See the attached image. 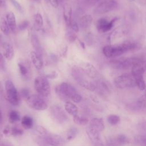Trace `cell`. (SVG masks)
Masks as SVG:
<instances>
[{"mask_svg": "<svg viewBox=\"0 0 146 146\" xmlns=\"http://www.w3.org/2000/svg\"><path fill=\"white\" fill-rule=\"evenodd\" d=\"M46 142L51 146H64L66 140L60 135L54 133H47L44 137Z\"/></svg>", "mask_w": 146, "mask_h": 146, "instance_id": "8fae6325", "label": "cell"}, {"mask_svg": "<svg viewBox=\"0 0 146 146\" xmlns=\"http://www.w3.org/2000/svg\"><path fill=\"white\" fill-rule=\"evenodd\" d=\"M117 5V2L114 0H105L95 7L94 13L98 14H104L114 10Z\"/></svg>", "mask_w": 146, "mask_h": 146, "instance_id": "ba28073f", "label": "cell"}, {"mask_svg": "<svg viewBox=\"0 0 146 146\" xmlns=\"http://www.w3.org/2000/svg\"><path fill=\"white\" fill-rule=\"evenodd\" d=\"M137 62L133 58H119L111 61V66L116 69L119 70H124L129 68L130 66H133Z\"/></svg>", "mask_w": 146, "mask_h": 146, "instance_id": "52a82bcc", "label": "cell"}, {"mask_svg": "<svg viewBox=\"0 0 146 146\" xmlns=\"http://www.w3.org/2000/svg\"><path fill=\"white\" fill-rule=\"evenodd\" d=\"M30 58L34 66L37 70H40L43 67V60L40 55L35 51H31Z\"/></svg>", "mask_w": 146, "mask_h": 146, "instance_id": "ac0fdd59", "label": "cell"}, {"mask_svg": "<svg viewBox=\"0 0 146 146\" xmlns=\"http://www.w3.org/2000/svg\"><path fill=\"white\" fill-rule=\"evenodd\" d=\"M113 83L117 88L121 89L131 88L136 86L133 76L127 74H124L117 76L115 78Z\"/></svg>", "mask_w": 146, "mask_h": 146, "instance_id": "5b68a950", "label": "cell"}, {"mask_svg": "<svg viewBox=\"0 0 146 146\" xmlns=\"http://www.w3.org/2000/svg\"><path fill=\"white\" fill-rule=\"evenodd\" d=\"M120 117L118 115L112 114L108 116L107 117V121L108 123L112 125H116L120 122Z\"/></svg>", "mask_w": 146, "mask_h": 146, "instance_id": "f1b7e54d", "label": "cell"}, {"mask_svg": "<svg viewBox=\"0 0 146 146\" xmlns=\"http://www.w3.org/2000/svg\"><path fill=\"white\" fill-rule=\"evenodd\" d=\"M11 3L13 5V6L15 7V8L19 12L22 13L23 12V9L22 6L20 5V4L16 1V0H10Z\"/></svg>", "mask_w": 146, "mask_h": 146, "instance_id": "74e56055", "label": "cell"}, {"mask_svg": "<svg viewBox=\"0 0 146 146\" xmlns=\"http://www.w3.org/2000/svg\"><path fill=\"white\" fill-rule=\"evenodd\" d=\"M34 88L37 92L42 96H48L51 92V87L46 77L38 76L34 82Z\"/></svg>", "mask_w": 146, "mask_h": 146, "instance_id": "3957f363", "label": "cell"}, {"mask_svg": "<svg viewBox=\"0 0 146 146\" xmlns=\"http://www.w3.org/2000/svg\"><path fill=\"white\" fill-rule=\"evenodd\" d=\"M117 141L120 144H125L128 143V138L124 135H119L117 138Z\"/></svg>", "mask_w": 146, "mask_h": 146, "instance_id": "e575fe53", "label": "cell"}, {"mask_svg": "<svg viewBox=\"0 0 146 146\" xmlns=\"http://www.w3.org/2000/svg\"><path fill=\"white\" fill-rule=\"evenodd\" d=\"M34 20L36 25L39 28L43 26V21L42 15L40 13H36L34 16Z\"/></svg>", "mask_w": 146, "mask_h": 146, "instance_id": "4dcf8cb0", "label": "cell"}, {"mask_svg": "<svg viewBox=\"0 0 146 146\" xmlns=\"http://www.w3.org/2000/svg\"><path fill=\"white\" fill-rule=\"evenodd\" d=\"M104 55L107 58L117 57L125 51L123 44L119 46H106L103 49Z\"/></svg>", "mask_w": 146, "mask_h": 146, "instance_id": "9c48e42d", "label": "cell"}, {"mask_svg": "<svg viewBox=\"0 0 146 146\" xmlns=\"http://www.w3.org/2000/svg\"><path fill=\"white\" fill-rule=\"evenodd\" d=\"M57 76H58L57 73L55 71H53V72H51L50 74H47L46 76V78H49V79H54L56 77H57Z\"/></svg>", "mask_w": 146, "mask_h": 146, "instance_id": "60d3db41", "label": "cell"}, {"mask_svg": "<svg viewBox=\"0 0 146 146\" xmlns=\"http://www.w3.org/2000/svg\"><path fill=\"white\" fill-rule=\"evenodd\" d=\"M20 96L26 100L30 96V91L27 88H23L20 92Z\"/></svg>", "mask_w": 146, "mask_h": 146, "instance_id": "8d00e7d4", "label": "cell"}, {"mask_svg": "<svg viewBox=\"0 0 146 146\" xmlns=\"http://www.w3.org/2000/svg\"><path fill=\"white\" fill-rule=\"evenodd\" d=\"M114 19L108 22L107 19L104 18L99 19L96 23V27L98 31L100 32H107L111 29L113 26Z\"/></svg>", "mask_w": 146, "mask_h": 146, "instance_id": "4fadbf2b", "label": "cell"}, {"mask_svg": "<svg viewBox=\"0 0 146 146\" xmlns=\"http://www.w3.org/2000/svg\"><path fill=\"white\" fill-rule=\"evenodd\" d=\"M71 28V29L72 30V31L75 33H77L79 31V26L78 25V23L75 22V21H71V24H70V26Z\"/></svg>", "mask_w": 146, "mask_h": 146, "instance_id": "f35d334b", "label": "cell"}, {"mask_svg": "<svg viewBox=\"0 0 146 146\" xmlns=\"http://www.w3.org/2000/svg\"><path fill=\"white\" fill-rule=\"evenodd\" d=\"M6 6V1L5 0H0V6L4 7Z\"/></svg>", "mask_w": 146, "mask_h": 146, "instance_id": "ee69618b", "label": "cell"}, {"mask_svg": "<svg viewBox=\"0 0 146 146\" xmlns=\"http://www.w3.org/2000/svg\"><path fill=\"white\" fill-rule=\"evenodd\" d=\"M87 134L90 140L96 146L100 145V132L93 129L91 127H88L86 130Z\"/></svg>", "mask_w": 146, "mask_h": 146, "instance_id": "5bb4252c", "label": "cell"}, {"mask_svg": "<svg viewBox=\"0 0 146 146\" xmlns=\"http://www.w3.org/2000/svg\"><path fill=\"white\" fill-rule=\"evenodd\" d=\"M92 22V17L90 15H85L79 19V25L82 29H86L91 26Z\"/></svg>", "mask_w": 146, "mask_h": 146, "instance_id": "44dd1931", "label": "cell"}, {"mask_svg": "<svg viewBox=\"0 0 146 146\" xmlns=\"http://www.w3.org/2000/svg\"><path fill=\"white\" fill-rule=\"evenodd\" d=\"M77 81L80 86H81L82 87H83L89 91H94L95 90V86L92 83H91L87 80L79 79Z\"/></svg>", "mask_w": 146, "mask_h": 146, "instance_id": "603a6c76", "label": "cell"}, {"mask_svg": "<svg viewBox=\"0 0 146 146\" xmlns=\"http://www.w3.org/2000/svg\"><path fill=\"white\" fill-rule=\"evenodd\" d=\"M74 117L73 120L74 122L79 125H86L88 123V119L84 116H79L78 115H76Z\"/></svg>", "mask_w": 146, "mask_h": 146, "instance_id": "d4e9b609", "label": "cell"}, {"mask_svg": "<svg viewBox=\"0 0 146 146\" xmlns=\"http://www.w3.org/2000/svg\"><path fill=\"white\" fill-rule=\"evenodd\" d=\"M89 126L99 132L103 131L105 128L103 119L102 118L99 117L93 118L90 121Z\"/></svg>", "mask_w": 146, "mask_h": 146, "instance_id": "2e32d148", "label": "cell"}, {"mask_svg": "<svg viewBox=\"0 0 146 146\" xmlns=\"http://www.w3.org/2000/svg\"><path fill=\"white\" fill-rule=\"evenodd\" d=\"M31 42L33 47H34V48H35L36 52L40 50L41 49L40 43L38 37L35 34L32 35L31 37Z\"/></svg>", "mask_w": 146, "mask_h": 146, "instance_id": "4316f807", "label": "cell"}, {"mask_svg": "<svg viewBox=\"0 0 146 146\" xmlns=\"http://www.w3.org/2000/svg\"><path fill=\"white\" fill-rule=\"evenodd\" d=\"M6 96L7 101L14 106H18L20 103L21 96L13 82L7 80L5 82Z\"/></svg>", "mask_w": 146, "mask_h": 146, "instance_id": "7a4b0ae2", "label": "cell"}, {"mask_svg": "<svg viewBox=\"0 0 146 146\" xmlns=\"http://www.w3.org/2000/svg\"><path fill=\"white\" fill-rule=\"evenodd\" d=\"M145 98H146V96H145Z\"/></svg>", "mask_w": 146, "mask_h": 146, "instance_id": "c3c4849f", "label": "cell"}, {"mask_svg": "<svg viewBox=\"0 0 146 146\" xmlns=\"http://www.w3.org/2000/svg\"><path fill=\"white\" fill-rule=\"evenodd\" d=\"M140 141H141V143L144 146H146V138H143V139L140 140Z\"/></svg>", "mask_w": 146, "mask_h": 146, "instance_id": "f6af8a7d", "label": "cell"}, {"mask_svg": "<svg viewBox=\"0 0 146 146\" xmlns=\"http://www.w3.org/2000/svg\"><path fill=\"white\" fill-rule=\"evenodd\" d=\"M21 125L24 128L26 129L31 128L34 125L33 118L27 115L24 116L21 119Z\"/></svg>", "mask_w": 146, "mask_h": 146, "instance_id": "7402d4cb", "label": "cell"}, {"mask_svg": "<svg viewBox=\"0 0 146 146\" xmlns=\"http://www.w3.org/2000/svg\"><path fill=\"white\" fill-rule=\"evenodd\" d=\"M76 35L74 31H68L66 34V38L70 42H74L76 40Z\"/></svg>", "mask_w": 146, "mask_h": 146, "instance_id": "1f68e13d", "label": "cell"}, {"mask_svg": "<svg viewBox=\"0 0 146 146\" xmlns=\"http://www.w3.org/2000/svg\"><path fill=\"white\" fill-rule=\"evenodd\" d=\"M18 67H19V72H20V73L22 75L25 76L28 74L29 70H28L27 67L26 66H25L22 63H18Z\"/></svg>", "mask_w": 146, "mask_h": 146, "instance_id": "d6a6232c", "label": "cell"}, {"mask_svg": "<svg viewBox=\"0 0 146 146\" xmlns=\"http://www.w3.org/2000/svg\"><path fill=\"white\" fill-rule=\"evenodd\" d=\"M56 94L63 100L70 99L75 103L81 102L82 96L77 92L76 89L71 84L63 82L55 87Z\"/></svg>", "mask_w": 146, "mask_h": 146, "instance_id": "6da1fadb", "label": "cell"}, {"mask_svg": "<svg viewBox=\"0 0 146 146\" xmlns=\"http://www.w3.org/2000/svg\"><path fill=\"white\" fill-rule=\"evenodd\" d=\"M144 70L142 65L137 62L132 67V75L134 78L136 84L140 90H144L145 88V84L143 78Z\"/></svg>", "mask_w": 146, "mask_h": 146, "instance_id": "277c9868", "label": "cell"}, {"mask_svg": "<svg viewBox=\"0 0 146 146\" xmlns=\"http://www.w3.org/2000/svg\"><path fill=\"white\" fill-rule=\"evenodd\" d=\"M2 50L3 56L8 60H11L14 56V50L13 46L9 43H3L2 45Z\"/></svg>", "mask_w": 146, "mask_h": 146, "instance_id": "9a60e30c", "label": "cell"}, {"mask_svg": "<svg viewBox=\"0 0 146 146\" xmlns=\"http://www.w3.org/2000/svg\"><path fill=\"white\" fill-rule=\"evenodd\" d=\"M3 96H4L3 88V86H2V83L0 81V101H2L3 100Z\"/></svg>", "mask_w": 146, "mask_h": 146, "instance_id": "7bdbcfd3", "label": "cell"}, {"mask_svg": "<svg viewBox=\"0 0 146 146\" xmlns=\"http://www.w3.org/2000/svg\"><path fill=\"white\" fill-rule=\"evenodd\" d=\"M80 69L90 78H95L97 76L98 71L95 67L88 62H82L79 64Z\"/></svg>", "mask_w": 146, "mask_h": 146, "instance_id": "7c38bea8", "label": "cell"}, {"mask_svg": "<svg viewBox=\"0 0 146 146\" xmlns=\"http://www.w3.org/2000/svg\"><path fill=\"white\" fill-rule=\"evenodd\" d=\"M51 5L54 8H56L59 6V1L58 0H48Z\"/></svg>", "mask_w": 146, "mask_h": 146, "instance_id": "b9f144b4", "label": "cell"}, {"mask_svg": "<svg viewBox=\"0 0 146 146\" xmlns=\"http://www.w3.org/2000/svg\"><path fill=\"white\" fill-rule=\"evenodd\" d=\"M23 133V131L17 127H13L10 129V135L14 136L22 135Z\"/></svg>", "mask_w": 146, "mask_h": 146, "instance_id": "f546056e", "label": "cell"}, {"mask_svg": "<svg viewBox=\"0 0 146 146\" xmlns=\"http://www.w3.org/2000/svg\"><path fill=\"white\" fill-rule=\"evenodd\" d=\"M79 133V130L77 128L72 127L69 129L67 133V140L71 141L75 139Z\"/></svg>", "mask_w": 146, "mask_h": 146, "instance_id": "83f0119b", "label": "cell"}, {"mask_svg": "<svg viewBox=\"0 0 146 146\" xmlns=\"http://www.w3.org/2000/svg\"><path fill=\"white\" fill-rule=\"evenodd\" d=\"M63 1V0H58L59 2V1Z\"/></svg>", "mask_w": 146, "mask_h": 146, "instance_id": "7dc6e473", "label": "cell"}, {"mask_svg": "<svg viewBox=\"0 0 146 146\" xmlns=\"http://www.w3.org/2000/svg\"><path fill=\"white\" fill-rule=\"evenodd\" d=\"M2 119H3V117H2V112L0 110V124H1L2 121Z\"/></svg>", "mask_w": 146, "mask_h": 146, "instance_id": "bcb514c9", "label": "cell"}, {"mask_svg": "<svg viewBox=\"0 0 146 146\" xmlns=\"http://www.w3.org/2000/svg\"><path fill=\"white\" fill-rule=\"evenodd\" d=\"M20 119H21L20 115L18 111L15 110H12L10 112L9 116V120L10 123H14L20 120Z\"/></svg>", "mask_w": 146, "mask_h": 146, "instance_id": "484cf974", "label": "cell"}, {"mask_svg": "<svg viewBox=\"0 0 146 146\" xmlns=\"http://www.w3.org/2000/svg\"><path fill=\"white\" fill-rule=\"evenodd\" d=\"M29 25V22L28 21H27V20L23 21L22 22L19 23V24L18 25V29L21 31L25 30V29H26L28 27Z\"/></svg>", "mask_w": 146, "mask_h": 146, "instance_id": "d590c367", "label": "cell"}, {"mask_svg": "<svg viewBox=\"0 0 146 146\" xmlns=\"http://www.w3.org/2000/svg\"><path fill=\"white\" fill-rule=\"evenodd\" d=\"M6 18L10 30L15 33L17 29V23L14 14L11 11L8 12L6 15Z\"/></svg>", "mask_w": 146, "mask_h": 146, "instance_id": "d6986e66", "label": "cell"}, {"mask_svg": "<svg viewBox=\"0 0 146 146\" xmlns=\"http://www.w3.org/2000/svg\"><path fill=\"white\" fill-rule=\"evenodd\" d=\"M64 109L68 114L73 116L78 115V108L77 106L71 102H70V101L66 102L64 104Z\"/></svg>", "mask_w": 146, "mask_h": 146, "instance_id": "ffe728a7", "label": "cell"}, {"mask_svg": "<svg viewBox=\"0 0 146 146\" xmlns=\"http://www.w3.org/2000/svg\"><path fill=\"white\" fill-rule=\"evenodd\" d=\"M35 129L39 135H40L41 136H44V137H45L48 133L47 130L44 127H43L40 125H36L35 127Z\"/></svg>", "mask_w": 146, "mask_h": 146, "instance_id": "836d02e7", "label": "cell"}, {"mask_svg": "<svg viewBox=\"0 0 146 146\" xmlns=\"http://www.w3.org/2000/svg\"><path fill=\"white\" fill-rule=\"evenodd\" d=\"M63 14L64 22L67 26H70L71 22L72 17V7L68 3H66L63 6Z\"/></svg>", "mask_w": 146, "mask_h": 146, "instance_id": "e0dca14e", "label": "cell"}, {"mask_svg": "<svg viewBox=\"0 0 146 146\" xmlns=\"http://www.w3.org/2000/svg\"><path fill=\"white\" fill-rule=\"evenodd\" d=\"M0 30L5 35H9L10 33V29L6 19L3 17L0 18Z\"/></svg>", "mask_w": 146, "mask_h": 146, "instance_id": "cb8c5ba5", "label": "cell"}, {"mask_svg": "<svg viewBox=\"0 0 146 146\" xmlns=\"http://www.w3.org/2000/svg\"><path fill=\"white\" fill-rule=\"evenodd\" d=\"M28 106L33 110L43 111L47 108L46 101L38 95H31L26 100Z\"/></svg>", "mask_w": 146, "mask_h": 146, "instance_id": "8992f818", "label": "cell"}, {"mask_svg": "<svg viewBox=\"0 0 146 146\" xmlns=\"http://www.w3.org/2000/svg\"><path fill=\"white\" fill-rule=\"evenodd\" d=\"M5 68V62L3 55L0 53V69L4 70Z\"/></svg>", "mask_w": 146, "mask_h": 146, "instance_id": "ab89813d", "label": "cell"}, {"mask_svg": "<svg viewBox=\"0 0 146 146\" xmlns=\"http://www.w3.org/2000/svg\"><path fill=\"white\" fill-rule=\"evenodd\" d=\"M51 114L53 119L58 123L62 124L66 121L68 119L64 111L58 105H55L51 107Z\"/></svg>", "mask_w": 146, "mask_h": 146, "instance_id": "30bf717a", "label": "cell"}]
</instances>
